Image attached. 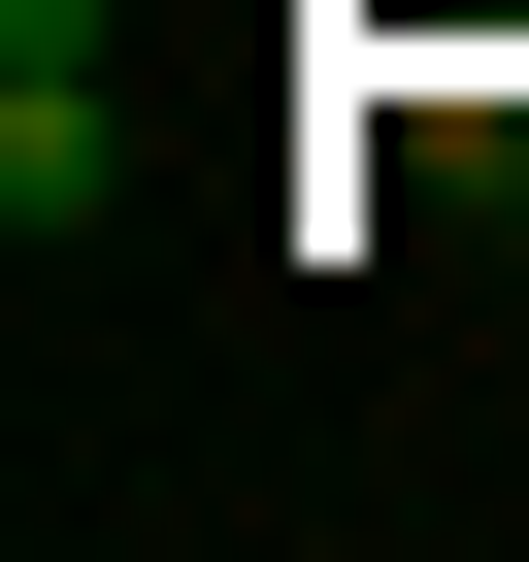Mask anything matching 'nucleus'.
Here are the masks:
<instances>
[{
  "label": "nucleus",
  "mask_w": 529,
  "mask_h": 562,
  "mask_svg": "<svg viewBox=\"0 0 529 562\" xmlns=\"http://www.w3.org/2000/svg\"><path fill=\"white\" fill-rule=\"evenodd\" d=\"M100 166H133V100H100V0H0V232H100Z\"/></svg>",
  "instance_id": "nucleus-1"
}]
</instances>
